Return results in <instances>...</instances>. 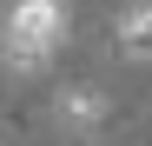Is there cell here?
<instances>
[{
    "mask_svg": "<svg viewBox=\"0 0 152 146\" xmlns=\"http://www.w3.org/2000/svg\"><path fill=\"white\" fill-rule=\"evenodd\" d=\"M60 126L66 133H99L106 126V93L99 86H66L60 93Z\"/></svg>",
    "mask_w": 152,
    "mask_h": 146,
    "instance_id": "7a4b0ae2",
    "label": "cell"
},
{
    "mask_svg": "<svg viewBox=\"0 0 152 146\" xmlns=\"http://www.w3.org/2000/svg\"><path fill=\"white\" fill-rule=\"evenodd\" d=\"M119 60L152 66V0H132V7L119 13Z\"/></svg>",
    "mask_w": 152,
    "mask_h": 146,
    "instance_id": "3957f363",
    "label": "cell"
},
{
    "mask_svg": "<svg viewBox=\"0 0 152 146\" xmlns=\"http://www.w3.org/2000/svg\"><path fill=\"white\" fill-rule=\"evenodd\" d=\"M60 40H66V7L60 0H13L7 33H0V60H7V73L33 80V73H46Z\"/></svg>",
    "mask_w": 152,
    "mask_h": 146,
    "instance_id": "6da1fadb",
    "label": "cell"
}]
</instances>
